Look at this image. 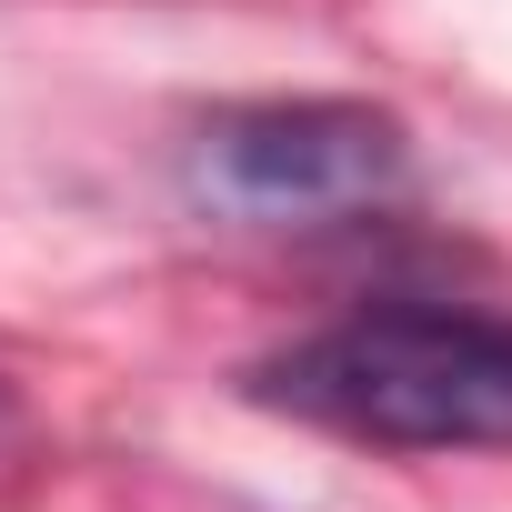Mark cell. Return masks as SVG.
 Listing matches in <instances>:
<instances>
[{
	"label": "cell",
	"mask_w": 512,
	"mask_h": 512,
	"mask_svg": "<svg viewBox=\"0 0 512 512\" xmlns=\"http://www.w3.org/2000/svg\"><path fill=\"white\" fill-rule=\"evenodd\" d=\"M412 181V141L372 101H251L201 131V191L241 221H342Z\"/></svg>",
	"instance_id": "2"
},
{
	"label": "cell",
	"mask_w": 512,
	"mask_h": 512,
	"mask_svg": "<svg viewBox=\"0 0 512 512\" xmlns=\"http://www.w3.org/2000/svg\"><path fill=\"white\" fill-rule=\"evenodd\" d=\"M251 402L372 452H512V312L372 302L251 362Z\"/></svg>",
	"instance_id": "1"
},
{
	"label": "cell",
	"mask_w": 512,
	"mask_h": 512,
	"mask_svg": "<svg viewBox=\"0 0 512 512\" xmlns=\"http://www.w3.org/2000/svg\"><path fill=\"white\" fill-rule=\"evenodd\" d=\"M21 432V402H11V382H0V442H11Z\"/></svg>",
	"instance_id": "3"
}]
</instances>
